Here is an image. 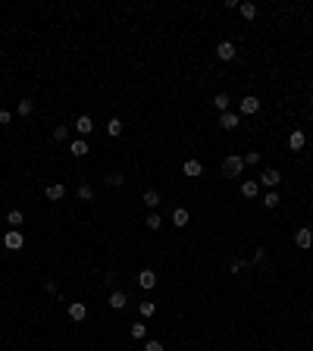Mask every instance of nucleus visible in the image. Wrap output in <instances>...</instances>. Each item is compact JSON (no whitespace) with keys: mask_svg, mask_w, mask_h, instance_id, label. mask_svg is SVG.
<instances>
[{"mask_svg":"<svg viewBox=\"0 0 313 351\" xmlns=\"http://www.w3.org/2000/svg\"><path fill=\"white\" fill-rule=\"evenodd\" d=\"M241 169H244V160L235 157V154L223 160V176H241Z\"/></svg>","mask_w":313,"mask_h":351,"instance_id":"f257e3e1","label":"nucleus"},{"mask_svg":"<svg viewBox=\"0 0 313 351\" xmlns=\"http://www.w3.org/2000/svg\"><path fill=\"white\" fill-rule=\"evenodd\" d=\"M294 245H298L301 251H310V245H313V232H310L307 226H301L298 232H294Z\"/></svg>","mask_w":313,"mask_h":351,"instance_id":"f03ea898","label":"nucleus"},{"mask_svg":"<svg viewBox=\"0 0 313 351\" xmlns=\"http://www.w3.org/2000/svg\"><path fill=\"white\" fill-rule=\"evenodd\" d=\"M219 129H226V132L238 129V113H232V110H226V113H219Z\"/></svg>","mask_w":313,"mask_h":351,"instance_id":"7ed1b4c3","label":"nucleus"},{"mask_svg":"<svg viewBox=\"0 0 313 351\" xmlns=\"http://www.w3.org/2000/svg\"><path fill=\"white\" fill-rule=\"evenodd\" d=\"M216 57L226 60V63L235 60V44H232V41H219V44H216Z\"/></svg>","mask_w":313,"mask_h":351,"instance_id":"20e7f679","label":"nucleus"},{"mask_svg":"<svg viewBox=\"0 0 313 351\" xmlns=\"http://www.w3.org/2000/svg\"><path fill=\"white\" fill-rule=\"evenodd\" d=\"M22 242H25V238H22V232H16V229H10V232L3 235V245L10 248V251H19V248H22Z\"/></svg>","mask_w":313,"mask_h":351,"instance_id":"39448f33","label":"nucleus"},{"mask_svg":"<svg viewBox=\"0 0 313 351\" xmlns=\"http://www.w3.org/2000/svg\"><path fill=\"white\" fill-rule=\"evenodd\" d=\"M125 304H129L125 292H122V288H113V292H110V307H113V311H122Z\"/></svg>","mask_w":313,"mask_h":351,"instance_id":"423d86ee","label":"nucleus"},{"mask_svg":"<svg viewBox=\"0 0 313 351\" xmlns=\"http://www.w3.org/2000/svg\"><path fill=\"white\" fill-rule=\"evenodd\" d=\"M257 110H260V100L254 97V94H248V97H241V113H244V116H254Z\"/></svg>","mask_w":313,"mask_h":351,"instance_id":"0eeeda50","label":"nucleus"},{"mask_svg":"<svg viewBox=\"0 0 313 351\" xmlns=\"http://www.w3.org/2000/svg\"><path fill=\"white\" fill-rule=\"evenodd\" d=\"M75 132H79L82 138L94 132V123H91V116H79V119H75Z\"/></svg>","mask_w":313,"mask_h":351,"instance_id":"6e6552de","label":"nucleus"},{"mask_svg":"<svg viewBox=\"0 0 313 351\" xmlns=\"http://www.w3.org/2000/svg\"><path fill=\"white\" fill-rule=\"evenodd\" d=\"M138 286H141V288H154V286H157V273H154V270H141V273H138Z\"/></svg>","mask_w":313,"mask_h":351,"instance_id":"1a4fd4ad","label":"nucleus"},{"mask_svg":"<svg viewBox=\"0 0 313 351\" xmlns=\"http://www.w3.org/2000/svg\"><path fill=\"white\" fill-rule=\"evenodd\" d=\"M279 179H282V176H279V169H263V173H260V182H263L266 188H276Z\"/></svg>","mask_w":313,"mask_h":351,"instance_id":"9d476101","label":"nucleus"},{"mask_svg":"<svg viewBox=\"0 0 313 351\" xmlns=\"http://www.w3.org/2000/svg\"><path fill=\"white\" fill-rule=\"evenodd\" d=\"M69 317H72L75 323H82L85 317H88V307H85L82 301H72V304H69Z\"/></svg>","mask_w":313,"mask_h":351,"instance_id":"9b49d317","label":"nucleus"},{"mask_svg":"<svg viewBox=\"0 0 313 351\" xmlns=\"http://www.w3.org/2000/svg\"><path fill=\"white\" fill-rule=\"evenodd\" d=\"M47 201H63L66 198V185H60V182H57V185H47Z\"/></svg>","mask_w":313,"mask_h":351,"instance_id":"f8f14e48","label":"nucleus"},{"mask_svg":"<svg viewBox=\"0 0 313 351\" xmlns=\"http://www.w3.org/2000/svg\"><path fill=\"white\" fill-rule=\"evenodd\" d=\"M182 173L185 176H191V179H198L200 173H204V166L198 163V160H185V166H182Z\"/></svg>","mask_w":313,"mask_h":351,"instance_id":"ddd939ff","label":"nucleus"},{"mask_svg":"<svg viewBox=\"0 0 313 351\" xmlns=\"http://www.w3.org/2000/svg\"><path fill=\"white\" fill-rule=\"evenodd\" d=\"M88 151H91V148H88V141H85V138H79V141L69 144V154H72V157H85Z\"/></svg>","mask_w":313,"mask_h":351,"instance_id":"4468645a","label":"nucleus"},{"mask_svg":"<svg viewBox=\"0 0 313 351\" xmlns=\"http://www.w3.org/2000/svg\"><path fill=\"white\" fill-rule=\"evenodd\" d=\"M304 144H307L304 132H291V135H288V148H291V151H304Z\"/></svg>","mask_w":313,"mask_h":351,"instance_id":"2eb2a0df","label":"nucleus"},{"mask_svg":"<svg viewBox=\"0 0 313 351\" xmlns=\"http://www.w3.org/2000/svg\"><path fill=\"white\" fill-rule=\"evenodd\" d=\"M257 191H260V185L257 182H254V179H248V182H241V194H244V198H257Z\"/></svg>","mask_w":313,"mask_h":351,"instance_id":"dca6fc26","label":"nucleus"},{"mask_svg":"<svg viewBox=\"0 0 313 351\" xmlns=\"http://www.w3.org/2000/svg\"><path fill=\"white\" fill-rule=\"evenodd\" d=\"M188 210H185V207H175L172 210V223H175V226H188Z\"/></svg>","mask_w":313,"mask_h":351,"instance_id":"f3484780","label":"nucleus"},{"mask_svg":"<svg viewBox=\"0 0 313 351\" xmlns=\"http://www.w3.org/2000/svg\"><path fill=\"white\" fill-rule=\"evenodd\" d=\"M31 110H35V100H31V97H25V100H19L16 113H19V116H31Z\"/></svg>","mask_w":313,"mask_h":351,"instance_id":"a211bd4d","label":"nucleus"},{"mask_svg":"<svg viewBox=\"0 0 313 351\" xmlns=\"http://www.w3.org/2000/svg\"><path fill=\"white\" fill-rule=\"evenodd\" d=\"M229 104H232L229 94H216V97H213V107L219 110V113H226V110H229Z\"/></svg>","mask_w":313,"mask_h":351,"instance_id":"6ab92c4d","label":"nucleus"},{"mask_svg":"<svg viewBox=\"0 0 313 351\" xmlns=\"http://www.w3.org/2000/svg\"><path fill=\"white\" fill-rule=\"evenodd\" d=\"M107 132L113 135V138H119V135H122V119H116V116H113V119L107 123Z\"/></svg>","mask_w":313,"mask_h":351,"instance_id":"aec40b11","label":"nucleus"},{"mask_svg":"<svg viewBox=\"0 0 313 351\" xmlns=\"http://www.w3.org/2000/svg\"><path fill=\"white\" fill-rule=\"evenodd\" d=\"M238 10H241L244 19H254V16H257V3H251V0H248V3H238Z\"/></svg>","mask_w":313,"mask_h":351,"instance_id":"412c9836","label":"nucleus"},{"mask_svg":"<svg viewBox=\"0 0 313 351\" xmlns=\"http://www.w3.org/2000/svg\"><path fill=\"white\" fill-rule=\"evenodd\" d=\"M141 201H144L150 210H154V207H160V194L154 191V188H150V191H144V198H141Z\"/></svg>","mask_w":313,"mask_h":351,"instance_id":"4be33fe9","label":"nucleus"},{"mask_svg":"<svg viewBox=\"0 0 313 351\" xmlns=\"http://www.w3.org/2000/svg\"><path fill=\"white\" fill-rule=\"evenodd\" d=\"M138 311H141V317H154V314H157V304H154V301H141Z\"/></svg>","mask_w":313,"mask_h":351,"instance_id":"5701e85b","label":"nucleus"},{"mask_svg":"<svg viewBox=\"0 0 313 351\" xmlns=\"http://www.w3.org/2000/svg\"><path fill=\"white\" fill-rule=\"evenodd\" d=\"M75 194H79V201H91V198H94V188H91V185H79Z\"/></svg>","mask_w":313,"mask_h":351,"instance_id":"b1692460","label":"nucleus"},{"mask_svg":"<svg viewBox=\"0 0 313 351\" xmlns=\"http://www.w3.org/2000/svg\"><path fill=\"white\" fill-rule=\"evenodd\" d=\"M263 207H269V210L279 207V194H276V191H266V194H263Z\"/></svg>","mask_w":313,"mask_h":351,"instance_id":"393cba45","label":"nucleus"},{"mask_svg":"<svg viewBox=\"0 0 313 351\" xmlns=\"http://www.w3.org/2000/svg\"><path fill=\"white\" fill-rule=\"evenodd\" d=\"M244 166H254V163H260V151H251V154H244Z\"/></svg>","mask_w":313,"mask_h":351,"instance_id":"a878e982","label":"nucleus"},{"mask_svg":"<svg viewBox=\"0 0 313 351\" xmlns=\"http://www.w3.org/2000/svg\"><path fill=\"white\" fill-rule=\"evenodd\" d=\"M147 336V326H144V323H135V326H132V339H144Z\"/></svg>","mask_w":313,"mask_h":351,"instance_id":"bb28decb","label":"nucleus"},{"mask_svg":"<svg viewBox=\"0 0 313 351\" xmlns=\"http://www.w3.org/2000/svg\"><path fill=\"white\" fill-rule=\"evenodd\" d=\"M163 226V220H160V213H150L147 217V229H160Z\"/></svg>","mask_w":313,"mask_h":351,"instance_id":"cd10ccee","label":"nucleus"},{"mask_svg":"<svg viewBox=\"0 0 313 351\" xmlns=\"http://www.w3.org/2000/svg\"><path fill=\"white\" fill-rule=\"evenodd\" d=\"M6 223H10V226H22V213H19V210H13L10 217H6Z\"/></svg>","mask_w":313,"mask_h":351,"instance_id":"c85d7f7f","label":"nucleus"},{"mask_svg":"<svg viewBox=\"0 0 313 351\" xmlns=\"http://www.w3.org/2000/svg\"><path fill=\"white\" fill-rule=\"evenodd\" d=\"M66 135H69L66 126H57V129H54V138H57V141H66Z\"/></svg>","mask_w":313,"mask_h":351,"instance_id":"c756f323","label":"nucleus"},{"mask_svg":"<svg viewBox=\"0 0 313 351\" xmlns=\"http://www.w3.org/2000/svg\"><path fill=\"white\" fill-rule=\"evenodd\" d=\"M122 182H125V179H122L119 173H113V176H107V185H113V188H119Z\"/></svg>","mask_w":313,"mask_h":351,"instance_id":"7c9ffc66","label":"nucleus"},{"mask_svg":"<svg viewBox=\"0 0 313 351\" xmlns=\"http://www.w3.org/2000/svg\"><path fill=\"white\" fill-rule=\"evenodd\" d=\"M144 351H163V345L157 339H150V342H144Z\"/></svg>","mask_w":313,"mask_h":351,"instance_id":"2f4dec72","label":"nucleus"},{"mask_svg":"<svg viewBox=\"0 0 313 351\" xmlns=\"http://www.w3.org/2000/svg\"><path fill=\"white\" fill-rule=\"evenodd\" d=\"M10 119H13L10 110H0V123H3V126H10Z\"/></svg>","mask_w":313,"mask_h":351,"instance_id":"473e14b6","label":"nucleus"},{"mask_svg":"<svg viewBox=\"0 0 313 351\" xmlns=\"http://www.w3.org/2000/svg\"><path fill=\"white\" fill-rule=\"evenodd\" d=\"M263 257H266V251H263V248H257V251H254V263H260Z\"/></svg>","mask_w":313,"mask_h":351,"instance_id":"72a5a7b5","label":"nucleus"},{"mask_svg":"<svg viewBox=\"0 0 313 351\" xmlns=\"http://www.w3.org/2000/svg\"><path fill=\"white\" fill-rule=\"evenodd\" d=\"M44 288H47V292H50V295H60V292H57V282H50V279L44 282Z\"/></svg>","mask_w":313,"mask_h":351,"instance_id":"f704fd0d","label":"nucleus"},{"mask_svg":"<svg viewBox=\"0 0 313 351\" xmlns=\"http://www.w3.org/2000/svg\"><path fill=\"white\" fill-rule=\"evenodd\" d=\"M244 270V260H232V273H241Z\"/></svg>","mask_w":313,"mask_h":351,"instance_id":"c9c22d12","label":"nucleus"},{"mask_svg":"<svg viewBox=\"0 0 313 351\" xmlns=\"http://www.w3.org/2000/svg\"><path fill=\"white\" fill-rule=\"evenodd\" d=\"M307 100H310V104H313V91H310V97H307Z\"/></svg>","mask_w":313,"mask_h":351,"instance_id":"e433bc0d","label":"nucleus"},{"mask_svg":"<svg viewBox=\"0 0 313 351\" xmlns=\"http://www.w3.org/2000/svg\"><path fill=\"white\" fill-rule=\"evenodd\" d=\"M0 232H3V223H0Z\"/></svg>","mask_w":313,"mask_h":351,"instance_id":"4c0bfd02","label":"nucleus"}]
</instances>
